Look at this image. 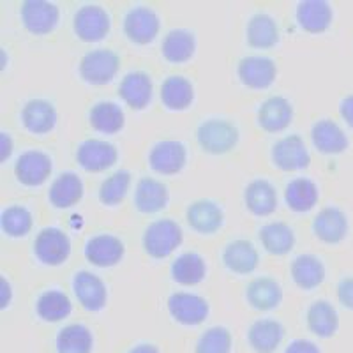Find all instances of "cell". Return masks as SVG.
I'll use <instances>...</instances> for the list:
<instances>
[{"label": "cell", "mask_w": 353, "mask_h": 353, "mask_svg": "<svg viewBox=\"0 0 353 353\" xmlns=\"http://www.w3.org/2000/svg\"><path fill=\"white\" fill-rule=\"evenodd\" d=\"M198 143L209 154H226L237 145L239 129L228 121H205L198 128Z\"/></svg>", "instance_id": "cell-1"}, {"label": "cell", "mask_w": 353, "mask_h": 353, "mask_svg": "<svg viewBox=\"0 0 353 353\" xmlns=\"http://www.w3.org/2000/svg\"><path fill=\"white\" fill-rule=\"evenodd\" d=\"M182 242V230L172 219H161L147 228L143 237L145 251L152 258H165Z\"/></svg>", "instance_id": "cell-2"}, {"label": "cell", "mask_w": 353, "mask_h": 353, "mask_svg": "<svg viewBox=\"0 0 353 353\" xmlns=\"http://www.w3.org/2000/svg\"><path fill=\"white\" fill-rule=\"evenodd\" d=\"M121 68V61L110 50H96L81 59L80 74L92 85H106L113 80Z\"/></svg>", "instance_id": "cell-3"}, {"label": "cell", "mask_w": 353, "mask_h": 353, "mask_svg": "<svg viewBox=\"0 0 353 353\" xmlns=\"http://www.w3.org/2000/svg\"><path fill=\"white\" fill-rule=\"evenodd\" d=\"M36 256L46 265H61L71 251V242L62 230L46 228L39 233L34 242Z\"/></svg>", "instance_id": "cell-4"}, {"label": "cell", "mask_w": 353, "mask_h": 353, "mask_svg": "<svg viewBox=\"0 0 353 353\" xmlns=\"http://www.w3.org/2000/svg\"><path fill=\"white\" fill-rule=\"evenodd\" d=\"M110 30V18L105 9L97 6H85L74 17V32L81 41L96 43L105 39Z\"/></svg>", "instance_id": "cell-5"}, {"label": "cell", "mask_w": 353, "mask_h": 353, "mask_svg": "<svg viewBox=\"0 0 353 353\" xmlns=\"http://www.w3.org/2000/svg\"><path fill=\"white\" fill-rule=\"evenodd\" d=\"M59 8L44 0H28L21 8V20L32 34H48L59 23Z\"/></svg>", "instance_id": "cell-6"}, {"label": "cell", "mask_w": 353, "mask_h": 353, "mask_svg": "<svg viewBox=\"0 0 353 353\" xmlns=\"http://www.w3.org/2000/svg\"><path fill=\"white\" fill-rule=\"evenodd\" d=\"M272 159L279 170L295 172L309 166V154L304 141L297 134L286 137L277 141L272 149Z\"/></svg>", "instance_id": "cell-7"}, {"label": "cell", "mask_w": 353, "mask_h": 353, "mask_svg": "<svg viewBox=\"0 0 353 353\" xmlns=\"http://www.w3.org/2000/svg\"><path fill=\"white\" fill-rule=\"evenodd\" d=\"M168 309L173 318L184 325H198L209 314L207 301L191 293H173L168 299Z\"/></svg>", "instance_id": "cell-8"}, {"label": "cell", "mask_w": 353, "mask_h": 353, "mask_svg": "<svg viewBox=\"0 0 353 353\" xmlns=\"http://www.w3.org/2000/svg\"><path fill=\"white\" fill-rule=\"evenodd\" d=\"M77 159L87 172H103L115 165L117 149L108 141L87 140L78 147Z\"/></svg>", "instance_id": "cell-9"}, {"label": "cell", "mask_w": 353, "mask_h": 353, "mask_svg": "<svg viewBox=\"0 0 353 353\" xmlns=\"http://www.w3.org/2000/svg\"><path fill=\"white\" fill-rule=\"evenodd\" d=\"M124 30L131 41L138 44H147L154 41V37L159 32V18L149 8H134L125 17Z\"/></svg>", "instance_id": "cell-10"}, {"label": "cell", "mask_w": 353, "mask_h": 353, "mask_svg": "<svg viewBox=\"0 0 353 353\" xmlns=\"http://www.w3.org/2000/svg\"><path fill=\"white\" fill-rule=\"evenodd\" d=\"M150 168L163 175L179 173L185 165V147L181 141H161L150 150Z\"/></svg>", "instance_id": "cell-11"}, {"label": "cell", "mask_w": 353, "mask_h": 353, "mask_svg": "<svg viewBox=\"0 0 353 353\" xmlns=\"http://www.w3.org/2000/svg\"><path fill=\"white\" fill-rule=\"evenodd\" d=\"M239 78L251 88H267L276 78V64L267 57H245L239 64Z\"/></svg>", "instance_id": "cell-12"}, {"label": "cell", "mask_w": 353, "mask_h": 353, "mask_svg": "<svg viewBox=\"0 0 353 353\" xmlns=\"http://www.w3.org/2000/svg\"><path fill=\"white\" fill-rule=\"evenodd\" d=\"M313 228L320 241L327 242V244H337L348 233V219L343 210L336 209V207H327L314 217Z\"/></svg>", "instance_id": "cell-13"}, {"label": "cell", "mask_w": 353, "mask_h": 353, "mask_svg": "<svg viewBox=\"0 0 353 353\" xmlns=\"http://www.w3.org/2000/svg\"><path fill=\"white\" fill-rule=\"evenodd\" d=\"M52 173V159L37 150L21 154L17 163L18 181L25 185H41Z\"/></svg>", "instance_id": "cell-14"}, {"label": "cell", "mask_w": 353, "mask_h": 353, "mask_svg": "<svg viewBox=\"0 0 353 353\" xmlns=\"http://www.w3.org/2000/svg\"><path fill=\"white\" fill-rule=\"evenodd\" d=\"M85 254L87 260L97 267H112L121 261L124 254V244L113 235H97L88 241Z\"/></svg>", "instance_id": "cell-15"}, {"label": "cell", "mask_w": 353, "mask_h": 353, "mask_svg": "<svg viewBox=\"0 0 353 353\" xmlns=\"http://www.w3.org/2000/svg\"><path fill=\"white\" fill-rule=\"evenodd\" d=\"M119 94L131 108L143 110L152 99V81H150L149 74L141 71L129 72L121 81Z\"/></svg>", "instance_id": "cell-16"}, {"label": "cell", "mask_w": 353, "mask_h": 353, "mask_svg": "<svg viewBox=\"0 0 353 353\" xmlns=\"http://www.w3.org/2000/svg\"><path fill=\"white\" fill-rule=\"evenodd\" d=\"M297 20L305 32H325L332 21V9L321 0H304L299 4Z\"/></svg>", "instance_id": "cell-17"}, {"label": "cell", "mask_w": 353, "mask_h": 353, "mask_svg": "<svg viewBox=\"0 0 353 353\" xmlns=\"http://www.w3.org/2000/svg\"><path fill=\"white\" fill-rule=\"evenodd\" d=\"M311 137H313L314 147L321 154H341L348 149V138L345 131L329 119L316 122Z\"/></svg>", "instance_id": "cell-18"}, {"label": "cell", "mask_w": 353, "mask_h": 353, "mask_svg": "<svg viewBox=\"0 0 353 353\" xmlns=\"http://www.w3.org/2000/svg\"><path fill=\"white\" fill-rule=\"evenodd\" d=\"M293 119V108L288 101L283 97H270L260 106L258 122L261 128L269 132L283 131L290 125Z\"/></svg>", "instance_id": "cell-19"}, {"label": "cell", "mask_w": 353, "mask_h": 353, "mask_svg": "<svg viewBox=\"0 0 353 353\" xmlns=\"http://www.w3.org/2000/svg\"><path fill=\"white\" fill-rule=\"evenodd\" d=\"M21 121L23 125L30 132L36 134H44L50 132L57 124V112L48 101L34 99L28 101L21 112Z\"/></svg>", "instance_id": "cell-20"}, {"label": "cell", "mask_w": 353, "mask_h": 353, "mask_svg": "<svg viewBox=\"0 0 353 353\" xmlns=\"http://www.w3.org/2000/svg\"><path fill=\"white\" fill-rule=\"evenodd\" d=\"M74 293L88 311H99L106 304V288L99 277L90 272H78L74 277Z\"/></svg>", "instance_id": "cell-21"}, {"label": "cell", "mask_w": 353, "mask_h": 353, "mask_svg": "<svg viewBox=\"0 0 353 353\" xmlns=\"http://www.w3.org/2000/svg\"><path fill=\"white\" fill-rule=\"evenodd\" d=\"M134 203L140 212L152 214L159 212L168 203V191L166 185L154 179H141L134 191Z\"/></svg>", "instance_id": "cell-22"}, {"label": "cell", "mask_w": 353, "mask_h": 353, "mask_svg": "<svg viewBox=\"0 0 353 353\" xmlns=\"http://www.w3.org/2000/svg\"><path fill=\"white\" fill-rule=\"evenodd\" d=\"M188 221L191 228L200 233H214L223 225V210L210 200L194 201L188 209Z\"/></svg>", "instance_id": "cell-23"}, {"label": "cell", "mask_w": 353, "mask_h": 353, "mask_svg": "<svg viewBox=\"0 0 353 353\" xmlns=\"http://www.w3.org/2000/svg\"><path fill=\"white\" fill-rule=\"evenodd\" d=\"M285 329L274 320H260L249 327V343L256 352L272 353L281 343Z\"/></svg>", "instance_id": "cell-24"}, {"label": "cell", "mask_w": 353, "mask_h": 353, "mask_svg": "<svg viewBox=\"0 0 353 353\" xmlns=\"http://www.w3.org/2000/svg\"><path fill=\"white\" fill-rule=\"evenodd\" d=\"M83 196V184L74 173H62L50 188V201L59 209L77 205Z\"/></svg>", "instance_id": "cell-25"}, {"label": "cell", "mask_w": 353, "mask_h": 353, "mask_svg": "<svg viewBox=\"0 0 353 353\" xmlns=\"http://www.w3.org/2000/svg\"><path fill=\"white\" fill-rule=\"evenodd\" d=\"M292 277L301 288L313 290L325 279V267L311 254H302L292 261Z\"/></svg>", "instance_id": "cell-26"}, {"label": "cell", "mask_w": 353, "mask_h": 353, "mask_svg": "<svg viewBox=\"0 0 353 353\" xmlns=\"http://www.w3.org/2000/svg\"><path fill=\"white\" fill-rule=\"evenodd\" d=\"M223 261L232 272L249 274L258 267V253L248 241H235L225 249Z\"/></svg>", "instance_id": "cell-27"}, {"label": "cell", "mask_w": 353, "mask_h": 353, "mask_svg": "<svg viewBox=\"0 0 353 353\" xmlns=\"http://www.w3.org/2000/svg\"><path fill=\"white\" fill-rule=\"evenodd\" d=\"M161 50H163L166 61L179 64V62H185L193 57L194 50H196V39L189 30L176 28V30L166 34Z\"/></svg>", "instance_id": "cell-28"}, {"label": "cell", "mask_w": 353, "mask_h": 353, "mask_svg": "<svg viewBox=\"0 0 353 353\" xmlns=\"http://www.w3.org/2000/svg\"><path fill=\"white\" fill-rule=\"evenodd\" d=\"M281 288L270 277H258L248 286V301L260 311H269L281 302Z\"/></svg>", "instance_id": "cell-29"}, {"label": "cell", "mask_w": 353, "mask_h": 353, "mask_svg": "<svg viewBox=\"0 0 353 353\" xmlns=\"http://www.w3.org/2000/svg\"><path fill=\"white\" fill-rule=\"evenodd\" d=\"M245 205L256 216H269L276 210L277 194L267 181H254L245 188Z\"/></svg>", "instance_id": "cell-30"}, {"label": "cell", "mask_w": 353, "mask_h": 353, "mask_svg": "<svg viewBox=\"0 0 353 353\" xmlns=\"http://www.w3.org/2000/svg\"><path fill=\"white\" fill-rule=\"evenodd\" d=\"M193 85L182 77L166 78L161 85V101L170 110H185L193 103Z\"/></svg>", "instance_id": "cell-31"}, {"label": "cell", "mask_w": 353, "mask_h": 353, "mask_svg": "<svg viewBox=\"0 0 353 353\" xmlns=\"http://www.w3.org/2000/svg\"><path fill=\"white\" fill-rule=\"evenodd\" d=\"M279 41L277 25L269 14H254L248 23V43L253 48H272Z\"/></svg>", "instance_id": "cell-32"}, {"label": "cell", "mask_w": 353, "mask_h": 353, "mask_svg": "<svg viewBox=\"0 0 353 353\" xmlns=\"http://www.w3.org/2000/svg\"><path fill=\"white\" fill-rule=\"evenodd\" d=\"M285 200L295 212H307L316 205L318 189L309 179H295L286 185Z\"/></svg>", "instance_id": "cell-33"}, {"label": "cell", "mask_w": 353, "mask_h": 353, "mask_svg": "<svg viewBox=\"0 0 353 353\" xmlns=\"http://www.w3.org/2000/svg\"><path fill=\"white\" fill-rule=\"evenodd\" d=\"M307 325L309 329L320 337L334 336L337 325H339L336 309L332 307V304L325 301L314 302L307 311Z\"/></svg>", "instance_id": "cell-34"}, {"label": "cell", "mask_w": 353, "mask_h": 353, "mask_svg": "<svg viewBox=\"0 0 353 353\" xmlns=\"http://www.w3.org/2000/svg\"><path fill=\"white\" fill-rule=\"evenodd\" d=\"M260 241L269 253L286 254L293 249L295 235H293L292 228L285 223H270V225H265L261 228Z\"/></svg>", "instance_id": "cell-35"}, {"label": "cell", "mask_w": 353, "mask_h": 353, "mask_svg": "<svg viewBox=\"0 0 353 353\" xmlns=\"http://www.w3.org/2000/svg\"><path fill=\"white\" fill-rule=\"evenodd\" d=\"M124 112L121 106H117L115 103H99L90 110V124L96 131L106 132V134H113V132L121 131L124 128Z\"/></svg>", "instance_id": "cell-36"}, {"label": "cell", "mask_w": 353, "mask_h": 353, "mask_svg": "<svg viewBox=\"0 0 353 353\" xmlns=\"http://www.w3.org/2000/svg\"><path fill=\"white\" fill-rule=\"evenodd\" d=\"M172 276L179 285H198L205 277V261L194 253L181 254L173 261Z\"/></svg>", "instance_id": "cell-37"}, {"label": "cell", "mask_w": 353, "mask_h": 353, "mask_svg": "<svg viewBox=\"0 0 353 353\" xmlns=\"http://www.w3.org/2000/svg\"><path fill=\"white\" fill-rule=\"evenodd\" d=\"M69 313H71V301H69L65 293L52 290V292L43 293V295L37 299V314H39L43 320H64Z\"/></svg>", "instance_id": "cell-38"}, {"label": "cell", "mask_w": 353, "mask_h": 353, "mask_svg": "<svg viewBox=\"0 0 353 353\" xmlns=\"http://www.w3.org/2000/svg\"><path fill=\"white\" fill-rule=\"evenodd\" d=\"M57 346L61 353H90L92 336L83 325H69L61 330L57 337Z\"/></svg>", "instance_id": "cell-39"}, {"label": "cell", "mask_w": 353, "mask_h": 353, "mask_svg": "<svg viewBox=\"0 0 353 353\" xmlns=\"http://www.w3.org/2000/svg\"><path fill=\"white\" fill-rule=\"evenodd\" d=\"M0 225L9 237H23L32 228V216L23 207H9L2 212Z\"/></svg>", "instance_id": "cell-40"}, {"label": "cell", "mask_w": 353, "mask_h": 353, "mask_svg": "<svg viewBox=\"0 0 353 353\" xmlns=\"http://www.w3.org/2000/svg\"><path fill=\"white\" fill-rule=\"evenodd\" d=\"M129 182H131V175L125 170L113 173L108 176L99 189V198L105 205H119L125 198L128 193Z\"/></svg>", "instance_id": "cell-41"}, {"label": "cell", "mask_w": 353, "mask_h": 353, "mask_svg": "<svg viewBox=\"0 0 353 353\" xmlns=\"http://www.w3.org/2000/svg\"><path fill=\"white\" fill-rule=\"evenodd\" d=\"M232 336L223 327H214L200 337L196 353H230Z\"/></svg>", "instance_id": "cell-42"}, {"label": "cell", "mask_w": 353, "mask_h": 353, "mask_svg": "<svg viewBox=\"0 0 353 353\" xmlns=\"http://www.w3.org/2000/svg\"><path fill=\"white\" fill-rule=\"evenodd\" d=\"M337 299L345 307L353 311V277H345L339 285H337Z\"/></svg>", "instance_id": "cell-43"}, {"label": "cell", "mask_w": 353, "mask_h": 353, "mask_svg": "<svg viewBox=\"0 0 353 353\" xmlns=\"http://www.w3.org/2000/svg\"><path fill=\"white\" fill-rule=\"evenodd\" d=\"M285 353H320V350L316 348V345L305 341V339H299V341H293L292 345L286 348Z\"/></svg>", "instance_id": "cell-44"}, {"label": "cell", "mask_w": 353, "mask_h": 353, "mask_svg": "<svg viewBox=\"0 0 353 353\" xmlns=\"http://www.w3.org/2000/svg\"><path fill=\"white\" fill-rule=\"evenodd\" d=\"M341 115L346 121V124L353 129V94L352 96L345 97L341 103Z\"/></svg>", "instance_id": "cell-45"}, {"label": "cell", "mask_w": 353, "mask_h": 353, "mask_svg": "<svg viewBox=\"0 0 353 353\" xmlns=\"http://www.w3.org/2000/svg\"><path fill=\"white\" fill-rule=\"evenodd\" d=\"M0 161H6L11 154V138L8 137V132L0 134Z\"/></svg>", "instance_id": "cell-46"}, {"label": "cell", "mask_w": 353, "mask_h": 353, "mask_svg": "<svg viewBox=\"0 0 353 353\" xmlns=\"http://www.w3.org/2000/svg\"><path fill=\"white\" fill-rule=\"evenodd\" d=\"M0 292H2V301H0V305H2V307H6L9 302V297H11V290H9V285L4 277L0 279Z\"/></svg>", "instance_id": "cell-47"}, {"label": "cell", "mask_w": 353, "mask_h": 353, "mask_svg": "<svg viewBox=\"0 0 353 353\" xmlns=\"http://www.w3.org/2000/svg\"><path fill=\"white\" fill-rule=\"evenodd\" d=\"M129 353H159V352L150 345H140L137 346V348H132Z\"/></svg>", "instance_id": "cell-48"}]
</instances>
